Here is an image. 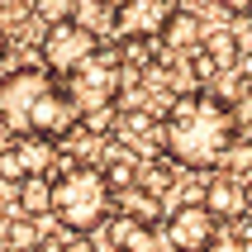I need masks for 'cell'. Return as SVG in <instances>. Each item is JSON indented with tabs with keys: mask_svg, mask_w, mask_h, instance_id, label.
Returning a JSON list of instances; mask_svg holds the SVG:
<instances>
[{
	"mask_svg": "<svg viewBox=\"0 0 252 252\" xmlns=\"http://www.w3.org/2000/svg\"><path fill=\"white\" fill-rule=\"evenodd\" d=\"M162 148L186 171H219L238 148V110L214 91H186L162 114Z\"/></svg>",
	"mask_w": 252,
	"mask_h": 252,
	"instance_id": "obj_1",
	"label": "cell"
},
{
	"mask_svg": "<svg viewBox=\"0 0 252 252\" xmlns=\"http://www.w3.org/2000/svg\"><path fill=\"white\" fill-rule=\"evenodd\" d=\"M53 219L67 233H95L100 224L114 219V186L105 176V167L76 162L53 181Z\"/></svg>",
	"mask_w": 252,
	"mask_h": 252,
	"instance_id": "obj_2",
	"label": "cell"
},
{
	"mask_svg": "<svg viewBox=\"0 0 252 252\" xmlns=\"http://www.w3.org/2000/svg\"><path fill=\"white\" fill-rule=\"evenodd\" d=\"M124 62H128L124 48H100L81 71H71V76H67V91L76 95V105H81L86 114L114 105V95L124 91Z\"/></svg>",
	"mask_w": 252,
	"mask_h": 252,
	"instance_id": "obj_3",
	"label": "cell"
},
{
	"mask_svg": "<svg viewBox=\"0 0 252 252\" xmlns=\"http://www.w3.org/2000/svg\"><path fill=\"white\" fill-rule=\"evenodd\" d=\"M81 124H86V110L76 105V95H71L67 86H48V91L33 100V110H29L24 133H38V138H48V143H67ZM24 133H19V138H24Z\"/></svg>",
	"mask_w": 252,
	"mask_h": 252,
	"instance_id": "obj_4",
	"label": "cell"
},
{
	"mask_svg": "<svg viewBox=\"0 0 252 252\" xmlns=\"http://www.w3.org/2000/svg\"><path fill=\"white\" fill-rule=\"evenodd\" d=\"M38 48H43V67L48 71L71 76V71H81L86 62L100 53V38H95V29L67 19V24H48V33H43Z\"/></svg>",
	"mask_w": 252,
	"mask_h": 252,
	"instance_id": "obj_5",
	"label": "cell"
},
{
	"mask_svg": "<svg viewBox=\"0 0 252 252\" xmlns=\"http://www.w3.org/2000/svg\"><path fill=\"white\" fill-rule=\"evenodd\" d=\"M48 86H53V71L48 67H14V76L0 81V119H5V128H10L14 138L24 133L29 110H33V100H38Z\"/></svg>",
	"mask_w": 252,
	"mask_h": 252,
	"instance_id": "obj_6",
	"label": "cell"
},
{
	"mask_svg": "<svg viewBox=\"0 0 252 252\" xmlns=\"http://www.w3.org/2000/svg\"><path fill=\"white\" fill-rule=\"evenodd\" d=\"M167 238L176 252H210L214 238H219V219L205 210V200H186L176 205L167 219Z\"/></svg>",
	"mask_w": 252,
	"mask_h": 252,
	"instance_id": "obj_7",
	"label": "cell"
},
{
	"mask_svg": "<svg viewBox=\"0 0 252 252\" xmlns=\"http://www.w3.org/2000/svg\"><path fill=\"white\" fill-rule=\"evenodd\" d=\"M176 10H181L176 0H128V5H119L114 29H119L128 43H148V38H162V33H167Z\"/></svg>",
	"mask_w": 252,
	"mask_h": 252,
	"instance_id": "obj_8",
	"label": "cell"
},
{
	"mask_svg": "<svg viewBox=\"0 0 252 252\" xmlns=\"http://www.w3.org/2000/svg\"><path fill=\"white\" fill-rule=\"evenodd\" d=\"M105 228H110V252H176L171 238H167V228L143 224L133 214H114Z\"/></svg>",
	"mask_w": 252,
	"mask_h": 252,
	"instance_id": "obj_9",
	"label": "cell"
},
{
	"mask_svg": "<svg viewBox=\"0 0 252 252\" xmlns=\"http://www.w3.org/2000/svg\"><path fill=\"white\" fill-rule=\"evenodd\" d=\"M205 210H210L214 219H233V214H243V210H248V205H243V176L214 171L210 181H205Z\"/></svg>",
	"mask_w": 252,
	"mask_h": 252,
	"instance_id": "obj_10",
	"label": "cell"
},
{
	"mask_svg": "<svg viewBox=\"0 0 252 252\" xmlns=\"http://www.w3.org/2000/svg\"><path fill=\"white\" fill-rule=\"evenodd\" d=\"M210 38V29H205V19H200L195 10H176L171 14V24H167V33H162V43H167V53H195L200 43Z\"/></svg>",
	"mask_w": 252,
	"mask_h": 252,
	"instance_id": "obj_11",
	"label": "cell"
},
{
	"mask_svg": "<svg viewBox=\"0 0 252 252\" xmlns=\"http://www.w3.org/2000/svg\"><path fill=\"white\" fill-rule=\"evenodd\" d=\"M14 205H19V214H29V219L53 214V176H24V181L14 186Z\"/></svg>",
	"mask_w": 252,
	"mask_h": 252,
	"instance_id": "obj_12",
	"label": "cell"
},
{
	"mask_svg": "<svg viewBox=\"0 0 252 252\" xmlns=\"http://www.w3.org/2000/svg\"><path fill=\"white\" fill-rule=\"evenodd\" d=\"M14 148H19V157H24L29 176H48V171H53V153H57V143L38 138V133H24V138H14Z\"/></svg>",
	"mask_w": 252,
	"mask_h": 252,
	"instance_id": "obj_13",
	"label": "cell"
},
{
	"mask_svg": "<svg viewBox=\"0 0 252 252\" xmlns=\"http://www.w3.org/2000/svg\"><path fill=\"white\" fill-rule=\"evenodd\" d=\"M5 248L10 252H38L43 248V224L29 219V214H14L10 224H5Z\"/></svg>",
	"mask_w": 252,
	"mask_h": 252,
	"instance_id": "obj_14",
	"label": "cell"
},
{
	"mask_svg": "<svg viewBox=\"0 0 252 252\" xmlns=\"http://www.w3.org/2000/svg\"><path fill=\"white\" fill-rule=\"evenodd\" d=\"M119 200H124V214H133L143 224H157V219H162V195L148 190V186H133V190H124Z\"/></svg>",
	"mask_w": 252,
	"mask_h": 252,
	"instance_id": "obj_15",
	"label": "cell"
},
{
	"mask_svg": "<svg viewBox=\"0 0 252 252\" xmlns=\"http://www.w3.org/2000/svg\"><path fill=\"white\" fill-rule=\"evenodd\" d=\"M205 53L214 57V67H243V48L233 33H210L205 38Z\"/></svg>",
	"mask_w": 252,
	"mask_h": 252,
	"instance_id": "obj_16",
	"label": "cell"
},
{
	"mask_svg": "<svg viewBox=\"0 0 252 252\" xmlns=\"http://www.w3.org/2000/svg\"><path fill=\"white\" fill-rule=\"evenodd\" d=\"M105 176H110L114 195H124V190H133V186H138V162L119 153V157H110V162H105Z\"/></svg>",
	"mask_w": 252,
	"mask_h": 252,
	"instance_id": "obj_17",
	"label": "cell"
},
{
	"mask_svg": "<svg viewBox=\"0 0 252 252\" xmlns=\"http://www.w3.org/2000/svg\"><path fill=\"white\" fill-rule=\"evenodd\" d=\"M76 5L81 0H33V14L43 24H67V19H76Z\"/></svg>",
	"mask_w": 252,
	"mask_h": 252,
	"instance_id": "obj_18",
	"label": "cell"
},
{
	"mask_svg": "<svg viewBox=\"0 0 252 252\" xmlns=\"http://www.w3.org/2000/svg\"><path fill=\"white\" fill-rule=\"evenodd\" d=\"M24 176H29V167H24V157H19V148H0V181L19 186Z\"/></svg>",
	"mask_w": 252,
	"mask_h": 252,
	"instance_id": "obj_19",
	"label": "cell"
},
{
	"mask_svg": "<svg viewBox=\"0 0 252 252\" xmlns=\"http://www.w3.org/2000/svg\"><path fill=\"white\" fill-rule=\"evenodd\" d=\"M24 14H33V0H0V29L10 33V24H19Z\"/></svg>",
	"mask_w": 252,
	"mask_h": 252,
	"instance_id": "obj_20",
	"label": "cell"
},
{
	"mask_svg": "<svg viewBox=\"0 0 252 252\" xmlns=\"http://www.w3.org/2000/svg\"><path fill=\"white\" fill-rule=\"evenodd\" d=\"M53 252H95V248H91V238H86V233H67Z\"/></svg>",
	"mask_w": 252,
	"mask_h": 252,
	"instance_id": "obj_21",
	"label": "cell"
},
{
	"mask_svg": "<svg viewBox=\"0 0 252 252\" xmlns=\"http://www.w3.org/2000/svg\"><path fill=\"white\" fill-rule=\"evenodd\" d=\"M228 14H252V0H219Z\"/></svg>",
	"mask_w": 252,
	"mask_h": 252,
	"instance_id": "obj_22",
	"label": "cell"
},
{
	"mask_svg": "<svg viewBox=\"0 0 252 252\" xmlns=\"http://www.w3.org/2000/svg\"><path fill=\"white\" fill-rule=\"evenodd\" d=\"M5 57H10V33L0 29V62H5Z\"/></svg>",
	"mask_w": 252,
	"mask_h": 252,
	"instance_id": "obj_23",
	"label": "cell"
},
{
	"mask_svg": "<svg viewBox=\"0 0 252 252\" xmlns=\"http://www.w3.org/2000/svg\"><path fill=\"white\" fill-rule=\"evenodd\" d=\"M243 205H248V210H252V176H248V181H243Z\"/></svg>",
	"mask_w": 252,
	"mask_h": 252,
	"instance_id": "obj_24",
	"label": "cell"
},
{
	"mask_svg": "<svg viewBox=\"0 0 252 252\" xmlns=\"http://www.w3.org/2000/svg\"><path fill=\"white\" fill-rule=\"evenodd\" d=\"M105 5H110V10H119V5H128V0H105Z\"/></svg>",
	"mask_w": 252,
	"mask_h": 252,
	"instance_id": "obj_25",
	"label": "cell"
}]
</instances>
